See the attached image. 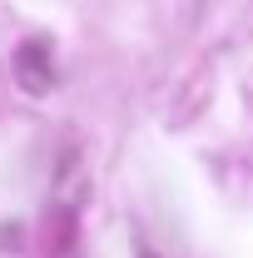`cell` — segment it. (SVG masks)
Listing matches in <instances>:
<instances>
[{"label":"cell","mask_w":253,"mask_h":258,"mask_svg":"<svg viewBox=\"0 0 253 258\" xmlns=\"http://www.w3.org/2000/svg\"><path fill=\"white\" fill-rule=\"evenodd\" d=\"M15 64H20V80H25L30 90H50V75H45V45H25V50L15 55Z\"/></svg>","instance_id":"cell-1"}]
</instances>
